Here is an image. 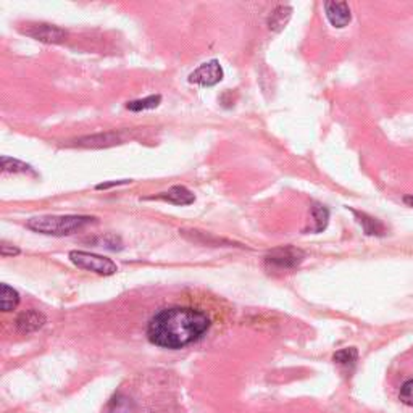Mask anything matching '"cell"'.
Listing matches in <instances>:
<instances>
[{
    "label": "cell",
    "mask_w": 413,
    "mask_h": 413,
    "mask_svg": "<svg viewBox=\"0 0 413 413\" xmlns=\"http://www.w3.org/2000/svg\"><path fill=\"white\" fill-rule=\"evenodd\" d=\"M354 213L357 215V217H360V223L363 225V230L367 235H382V226L378 223V221L367 217V215H363V213L362 215L357 212Z\"/></svg>",
    "instance_id": "cell-18"
},
{
    "label": "cell",
    "mask_w": 413,
    "mask_h": 413,
    "mask_svg": "<svg viewBox=\"0 0 413 413\" xmlns=\"http://www.w3.org/2000/svg\"><path fill=\"white\" fill-rule=\"evenodd\" d=\"M91 223H95L94 217H86V215H63V217L31 218L26 223V226L31 231L41 232V235L68 236Z\"/></svg>",
    "instance_id": "cell-2"
},
{
    "label": "cell",
    "mask_w": 413,
    "mask_h": 413,
    "mask_svg": "<svg viewBox=\"0 0 413 413\" xmlns=\"http://www.w3.org/2000/svg\"><path fill=\"white\" fill-rule=\"evenodd\" d=\"M18 304H20V294L9 284H2L0 287V309H2V312H11L16 309Z\"/></svg>",
    "instance_id": "cell-11"
},
{
    "label": "cell",
    "mask_w": 413,
    "mask_h": 413,
    "mask_svg": "<svg viewBox=\"0 0 413 413\" xmlns=\"http://www.w3.org/2000/svg\"><path fill=\"white\" fill-rule=\"evenodd\" d=\"M2 170L5 173H29V175H36L33 166H29L25 161L10 157H2Z\"/></svg>",
    "instance_id": "cell-14"
},
{
    "label": "cell",
    "mask_w": 413,
    "mask_h": 413,
    "mask_svg": "<svg viewBox=\"0 0 413 413\" xmlns=\"http://www.w3.org/2000/svg\"><path fill=\"white\" fill-rule=\"evenodd\" d=\"M223 68L218 60H210L197 67L193 73L189 75V82L199 85L202 87H212L223 80Z\"/></svg>",
    "instance_id": "cell-5"
},
{
    "label": "cell",
    "mask_w": 413,
    "mask_h": 413,
    "mask_svg": "<svg viewBox=\"0 0 413 413\" xmlns=\"http://www.w3.org/2000/svg\"><path fill=\"white\" fill-rule=\"evenodd\" d=\"M0 252H2L4 257H14V255L20 254V249L15 247V245H11V244L2 242V245H0Z\"/></svg>",
    "instance_id": "cell-20"
},
{
    "label": "cell",
    "mask_w": 413,
    "mask_h": 413,
    "mask_svg": "<svg viewBox=\"0 0 413 413\" xmlns=\"http://www.w3.org/2000/svg\"><path fill=\"white\" fill-rule=\"evenodd\" d=\"M15 323L18 331L23 334H29L39 331L45 325V316L44 313L38 312V310H26V312L18 315Z\"/></svg>",
    "instance_id": "cell-8"
},
{
    "label": "cell",
    "mask_w": 413,
    "mask_h": 413,
    "mask_svg": "<svg viewBox=\"0 0 413 413\" xmlns=\"http://www.w3.org/2000/svg\"><path fill=\"white\" fill-rule=\"evenodd\" d=\"M358 358V352L355 347H349V349H343L334 354L333 360L336 362L338 365H344V367H352V365H355Z\"/></svg>",
    "instance_id": "cell-16"
},
{
    "label": "cell",
    "mask_w": 413,
    "mask_h": 413,
    "mask_svg": "<svg viewBox=\"0 0 413 413\" xmlns=\"http://www.w3.org/2000/svg\"><path fill=\"white\" fill-rule=\"evenodd\" d=\"M161 102V95H149L146 99L128 102L127 109L131 112H142V110H152L155 107H159Z\"/></svg>",
    "instance_id": "cell-13"
},
{
    "label": "cell",
    "mask_w": 413,
    "mask_h": 413,
    "mask_svg": "<svg viewBox=\"0 0 413 413\" xmlns=\"http://www.w3.org/2000/svg\"><path fill=\"white\" fill-rule=\"evenodd\" d=\"M104 413H137V405L124 394H115L104 407Z\"/></svg>",
    "instance_id": "cell-10"
},
{
    "label": "cell",
    "mask_w": 413,
    "mask_h": 413,
    "mask_svg": "<svg viewBox=\"0 0 413 413\" xmlns=\"http://www.w3.org/2000/svg\"><path fill=\"white\" fill-rule=\"evenodd\" d=\"M70 260L73 262L77 268L94 272L97 274H104V277H110V274H115L118 272L117 263L113 260L97 254L82 252V250H73V252H70Z\"/></svg>",
    "instance_id": "cell-3"
},
{
    "label": "cell",
    "mask_w": 413,
    "mask_h": 413,
    "mask_svg": "<svg viewBox=\"0 0 413 413\" xmlns=\"http://www.w3.org/2000/svg\"><path fill=\"white\" fill-rule=\"evenodd\" d=\"M128 183H131V179H122V181L102 183V184H97V186H95V189H99V191H102V189H110V188H113V186H122V184H128Z\"/></svg>",
    "instance_id": "cell-21"
},
{
    "label": "cell",
    "mask_w": 413,
    "mask_h": 413,
    "mask_svg": "<svg viewBox=\"0 0 413 413\" xmlns=\"http://www.w3.org/2000/svg\"><path fill=\"white\" fill-rule=\"evenodd\" d=\"M304 252L294 247H281L274 249L267 255V263L279 270H291L302 263Z\"/></svg>",
    "instance_id": "cell-6"
},
{
    "label": "cell",
    "mask_w": 413,
    "mask_h": 413,
    "mask_svg": "<svg viewBox=\"0 0 413 413\" xmlns=\"http://www.w3.org/2000/svg\"><path fill=\"white\" fill-rule=\"evenodd\" d=\"M155 199L166 200L170 203H175V205H191V203L195 202V195L188 188H184V186H173L166 193L159 194Z\"/></svg>",
    "instance_id": "cell-9"
},
{
    "label": "cell",
    "mask_w": 413,
    "mask_h": 413,
    "mask_svg": "<svg viewBox=\"0 0 413 413\" xmlns=\"http://www.w3.org/2000/svg\"><path fill=\"white\" fill-rule=\"evenodd\" d=\"M291 18V9L287 7H279L272 14L270 20H268V26L270 29H274V31H279Z\"/></svg>",
    "instance_id": "cell-15"
},
{
    "label": "cell",
    "mask_w": 413,
    "mask_h": 413,
    "mask_svg": "<svg viewBox=\"0 0 413 413\" xmlns=\"http://www.w3.org/2000/svg\"><path fill=\"white\" fill-rule=\"evenodd\" d=\"M404 202H405V203H409V205L413 207V195H407L405 199H404Z\"/></svg>",
    "instance_id": "cell-22"
},
{
    "label": "cell",
    "mask_w": 413,
    "mask_h": 413,
    "mask_svg": "<svg viewBox=\"0 0 413 413\" xmlns=\"http://www.w3.org/2000/svg\"><path fill=\"white\" fill-rule=\"evenodd\" d=\"M312 213H313V218H315V223H316L313 231L321 232L328 226V220H329L328 208L323 207V205H318V203H315V205L312 207Z\"/></svg>",
    "instance_id": "cell-17"
},
{
    "label": "cell",
    "mask_w": 413,
    "mask_h": 413,
    "mask_svg": "<svg viewBox=\"0 0 413 413\" xmlns=\"http://www.w3.org/2000/svg\"><path fill=\"white\" fill-rule=\"evenodd\" d=\"M210 326L212 320L202 310L175 305L155 313L149 320L146 334L151 344L176 350L197 343Z\"/></svg>",
    "instance_id": "cell-1"
},
{
    "label": "cell",
    "mask_w": 413,
    "mask_h": 413,
    "mask_svg": "<svg viewBox=\"0 0 413 413\" xmlns=\"http://www.w3.org/2000/svg\"><path fill=\"white\" fill-rule=\"evenodd\" d=\"M325 14H326L328 21L331 23L334 28H339V29L345 28L352 20L349 4H345V2H326Z\"/></svg>",
    "instance_id": "cell-7"
},
{
    "label": "cell",
    "mask_w": 413,
    "mask_h": 413,
    "mask_svg": "<svg viewBox=\"0 0 413 413\" xmlns=\"http://www.w3.org/2000/svg\"><path fill=\"white\" fill-rule=\"evenodd\" d=\"M399 397L405 405L413 407V380H409L407 382H404L402 387H400Z\"/></svg>",
    "instance_id": "cell-19"
},
{
    "label": "cell",
    "mask_w": 413,
    "mask_h": 413,
    "mask_svg": "<svg viewBox=\"0 0 413 413\" xmlns=\"http://www.w3.org/2000/svg\"><path fill=\"white\" fill-rule=\"evenodd\" d=\"M20 31L29 36V38H34L41 41V43L47 44H60L67 38V31L65 29L47 25V23H28V25L20 26Z\"/></svg>",
    "instance_id": "cell-4"
},
{
    "label": "cell",
    "mask_w": 413,
    "mask_h": 413,
    "mask_svg": "<svg viewBox=\"0 0 413 413\" xmlns=\"http://www.w3.org/2000/svg\"><path fill=\"white\" fill-rule=\"evenodd\" d=\"M118 136L117 134H97L91 137H82V139L77 141V146L82 147H109L117 144Z\"/></svg>",
    "instance_id": "cell-12"
}]
</instances>
